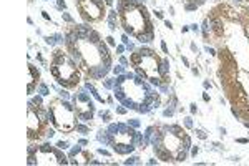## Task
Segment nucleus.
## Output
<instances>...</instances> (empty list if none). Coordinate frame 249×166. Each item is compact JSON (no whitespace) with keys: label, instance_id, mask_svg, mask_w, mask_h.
<instances>
[{"label":"nucleus","instance_id":"nucleus-1","mask_svg":"<svg viewBox=\"0 0 249 166\" xmlns=\"http://www.w3.org/2000/svg\"><path fill=\"white\" fill-rule=\"evenodd\" d=\"M133 62H135V63H138V62H140V55H133Z\"/></svg>","mask_w":249,"mask_h":166}]
</instances>
